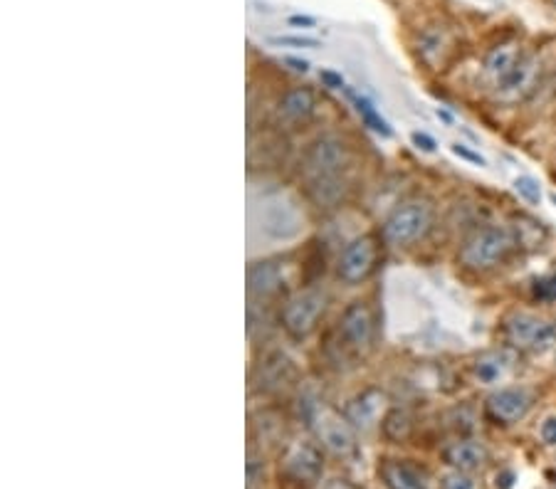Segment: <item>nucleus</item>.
Instances as JSON below:
<instances>
[{"instance_id": "obj_28", "label": "nucleus", "mask_w": 556, "mask_h": 489, "mask_svg": "<svg viewBox=\"0 0 556 489\" xmlns=\"http://www.w3.org/2000/svg\"><path fill=\"white\" fill-rule=\"evenodd\" d=\"M450 151H453L455 156H458V159H463V161H468V163H472V166H487V161L482 159L480 154H477V151H472L470 146H465V144H453L450 146Z\"/></svg>"}, {"instance_id": "obj_35", "label": "nucleus", "mask_w": 556, "mask_h": 489, "mask_svg": "<svg viewBox=\"0 0 556 489\" xmlns=\"http://www.w3.org/2000/svg\"><path fill=\"white\" fill-rule=\"evenodd\" d=\"M435 114H438V119H443V122H448V124L453 122V117H450V114L445 112V109H440V107H438V112H435Z\"/></svg>"}, {"instance_id": "obj_25", "label": "nucleus", "mask_w": 556, "mask_h": 489, "mask_svg": "<svg viewBox=\"0 0 556 489\" xmlns=\"http://www.w3.org/2000/svg\"><path fill=\"white\" fill-rule=\"evenodd\" d=\"M514 191L522 201H527L529 205H539L542 203V186H539L537 178L532 176H519L514 178Z\"/></svg>"}, {"instance_id": "obj_36", "label": "nucleus", "mask_w": 556, "mask_h": 489, "mask_svg": "<svg viewBox=\"0 0 556 489\" xmlns=\"http://www.w3.org/2000/svg\"><path fill=\"white\" fill-rule=\"evenodd\" d=\"M552 203L556 205V193H552Z\"/></svg>"}, {"instance_id": "obj_5", "label": "nucleus", "mask_w": 556, "mask_h": 489, "mask_svg": "<svg viewBox=\"0 0 556 489\" xmlns=\"http://www.w3.org/2000/svg\"><path fill=\"white\" fill-rule=\"evenodd\" d=\"M307 420L314 428V433H317L319 443H322L329 452H334V455L339 457L354 455L356 438L349 420L342 418L339 413H334V410L322 408L319 403H314L312 410H309Z\"/></svg>"}, {"instance_id": "obj_22", "label": "nucleus", "mask_w": 556, "mask_h": 489, "mask_svg": "<svg viewBox=\"0 0 556 489\" xmlns=\"http://www.w3.org/2000/svg\"><path fill=\"white\" fill-rule=\"evenodd\" d=\"M381 430H384L386 438L393 440V443H403V440H406L413 430L411 413H408L406 408L388 410V413L384 415V420H381Z\"/></svg>"}, {"instance_id": "obj_1", "label": "nucleus", "mask_w": 556, "mask_h": 489, "mask_svg": "<svg viewBox=\"0 0 556 489\" xmlns=\"http://www.w3.org/2000/svg\"><path fill=\"white\" fill-rule=\"evenodd\" d=\"M517 245L519 240L512 228L485 225V228H477L460 247V262L475 272L495 270V267L505 265L510 260Z\"/></svg>"}, {"instance_id": "obj_3", "label": "nucleus", "mask_w": 556, "mask_h": 489, "mask_svg": "<svg viewBox=\"0 0 556 489\" xmlns=\"http://www.w3.org/2000/svg\"><path fill=\"white\" fill-rule=\"evenodd\" d=\"M433 228V205L428 201H406L386 218L384 240L388 245L408 247L423 240Z\"/></svg>"}, {"instance_id": "obj_26", "label": "nucleus", "mask_w": 556, "mask_h": 489, "mask_svg": "<svg viewBox=\"0 0 556 489\" xmlns=\"http://www.w3.org/2000/svg\"><path fill=\"white\" fill-rule=\"evenodd\" d=\"M270 45L295 47V50H317L322 42L317 38H307V35H277V38H270Z\"/></svg>"}, {"instance_id": "obj_21", "label": "nucleus", "mask_w": 556, "mask_h": 489, "mask_svg": "<svg viewBox=\"0 0 556 489\" xmlns=\"http://www.w3.org/2000/svg\"><path fill=\"white\" fill-rule=\"evenodd\" d=\"M344 178H319V181H309V196L319 208H332L344 198Z\"/></svg>"}, {"instance_id": "obj_23", "label": "nucleus", "mask_w": 556, "mask_h": 489, "mask_svg": "<svg viewBox=\"0 0 556 489\" xmlns=\"http://www.w3.org/2000/svg\"><path fill=\"white\" fill-rule=\"evenodd\" d=\"M349 97H351V102L356 104V112L364 117V122L371 126V129L376 131V134H381V136H391V126H388L384 119L379 117V112L374 109V104L369 102L366 97H359V94H354V92H349Z\"/></svg>"}, {"instance_id": "obj_8", "label": "nucleus", "mask_w": 556, "mask_h": 489, "mask_svg": "<svg viewBox=\"0 0 556 489\" xmlns=\"http://www.w3.org/2000/svg\"><path fill=\"white\" fill-rule=\"evenodd\" d=\"M260 228L275 240H292L300 235L302 218L297 208L280 193L265 196L260 203Z\"/></svg>"}, {"instance_id": "obj_34", "label": "nucleus", "mask_w": 556, "mask_h": 489, "mask_svg": "<svg viewBox=\"0 0 556 489\" xmlns=\"http://www.w3.org/2000/svg\"><path fill=\"white\" fill-rule=\"evenodd\" d=\"M290 25H314V18H307V15H292Z\"/></svg>"}, {"instance_id": "obj_12", "label": "nucleus", "mask_w": 556, "mask_h": 489, "mask_svg": "<svg viewBox=\"0 0 556 489\" xmlns=\"http://www.w3.org/2000/svg\"><path fill=\"white\" fill-rule=\"evenodd\" d=\"M384 408H386V393L381 391V388L371 386L346 403L344 418L349 420L354 430L369 433V430H374L376 425L381 423V413H384Z\"/></svg>"}, {"instance_id": "obj_19", "label": "nucleus", "mask_w": 556, "mask_h": 489, "mask_svg": "<svg viewBox=\"0 0 556 489\" xmlns=\"http://www.w3.org/2000/svg\"><path fill=\"white\" fill-rule=\"evenodd\" d=\"M314 109H317V97H314V92L309 87L290 89V92L282 94L280 104H277L280 117L292 124L307 122V119L314 114Z\"/></svg>"}, {"instance_id": "obj_29", "label": "nucleus", "mask_w": 556, "mask_h": 489, "mask_svg": "<svg viewBox=\"0 0 556 489\" xmlns=\"http://www.w3.org/2000/svg\"><path fill=\"white\" fill-rule=\"evenodd\" d=\"M411 141H413V146H416V149L426 151V154H433V151L438 149V144H435V139H433V136H428L426 131H413V134H411Z\"/></svg>"}, {"instance_id": "obj_7", "label": "nucleus", "mask_w": 556, "mask_h": 489, "mask_svg": "<svg viewBox=\"0 0 556 489\" xmlns=\"http://www.w3.org/2000/svg\"><path fill=\"white\" fill-rule=\"evenodd\" d=\"M349 154L346 146L337 136H319L304 154L302 171L309 181H319V178H337L342 176Z\"/></svg>"}, {"instance_id": "obj_9", "label": "nucleus", "mask_w": 556, "mask_h": 489, "mask_svg": "<svg viewBox=\"0 0 556 489\" xmlns=\"http://www.w3.org/2000/svg\"><path fill=\"white\" fill-rule=\"evenodd\" d=\"M532 408H534V393L524 386L497 388L495 393H490V398H487L485 403L487 415L500 425L519 423V420L527 418Z\"/></svg>"}, {"instance_id": "obj_30", "label": "nucleus", "mask_w": 556, "mask_h": 489, "mask_svg": "<svg viewBox=\"0 0 556 489\" xmlns=\"http://www.w3.org/2000/svg\"><path fill=\"white\" fill-rule=\"evenodd\" d=\"M534 294L539 299H556V275L539 280L537 287H534Z\"/></svg>"}, {"instance_id": "obj_11", "label": "nucleus", "mask_w": 556, "mask_h": 489, "mask_svg": "<svg viewBox=\"0 0 556 489\" xmlns=\"http://www.w3.org/2000/svg\"><path fill=\"white\" fill-rule=\"evenodd\" d=\"M339 334H342L344 344L354 351H366L374 341V314H371L369 304L351 302L344 309L342 322H339Z\"/></svg>"}, {"instance_id": "obj_13", "label": "nucleus", "mask_w": 556, "mask_h": 489, "mask_svg": "<svg viewBox=\"0 0 556 489\" xmlns=\"http://www.w3.org/2000/svg\"><path fill=\"white\" fill-rule=\"evenodd\" d=\"M282 470L290 480L300 482V485H314L322 477V452L309 443H297L287 450Z\"/></svg>"}, {"instance_id": "obj_2", "label": "nucleus", "mask_w": 556, "mask_h": 489, "mask_svg": "<svg viewBox=\"0 0 556 489\" xmlns=\"http://www.w3.org/2000/svg\"><path fill=\"white\" fill-rule=\"evenodd\" d=\"M507 346L524 354H542L556 349V322L529 312H514L502 324Z\"/></svg>"}, {"instance_id": "obj_4", "label": "nucleus", "mask_w": 556, "mask_h": 489, "mask_svg": "<svg viewBox=\"0 0 556 489\" xmlns=\"http://www.w3.org/2000/svg\"><path fill=\"white\" fill-rule=\"evenodd\" d=\"M324 309H327V294L322 289H302L292 294L282 307V326L292 339H304L317 329Z\"/></svg>"}, {"instance_id": "obj_33", "label": "nucleus", "mask_w": 556, "mask_h": 489, "mask_svg": "<svg viewBox=\"0 0 556 489\" xmlns=\"http://www.w3.org/2000/svg\"><path fill=\"white\" fill-rule=\"evenodd\" d=\"M287 65L295 67L297 72H307V70H309V62H304V60H295V57H287Z\"/></svg>"}, {"instance_id": "obj_27", "label": "nucleus", "mask_w": 556, "mask_h": 489, "mask_svg": "<svg viewBox=\"0 0 556 489\" xmlns=\"http://www.w3.org/2000/svg\"><path fill=\"white\" fill-rule=\"evenodd\" d=\"M440 489H477V482L472 480L468 472L453 470L440 480Z\"/></svg>"}, {"instance_id": "obj_16", "label": "nucleus", "mask_w": 556, "mask_h": 489, "mask_svg": "<svg viewBox=\"0 0 556 489\" xmlns=\"http://www.w3.org/2000/svg\"><path fill=\"white\" fill-rule=\"evenodd\" d=\"M522 57H524V52H522V47L517 45V42H502V45L492 47V50L487 52L482 70H485L487 80H490L497 87V84L505 80V77L510 75L514 67L519 65V60H522Z\"/></svg>"}, {"instance_id": "obj_18", "label": "nucleus", "mask_w": 556, "mask_h": 489, "mask_svg": "<svg viewBox=\"0 0 556 489\" xmlns=\"http://www.w3.org/2000/svg\"><path fill=\"white\" fill-rule=\"evenodd\" d=\"M282 282H285V270H282L280 262L275 260L255 262V265L248 270L250 292L260 299H267L272 297V294L280 292Z\"/></svg>"}, {"instance_id": "obj_37", "label": "nucleus", "mask_w": 556, "mask_h": 489, "mask_svg": "<svg viewBox=\"0 0 556 489\" xmlns=\"http://www.w3.org/2000/svg\"><path fill=\"white\" fill-rule=\"evenodd\" d=\"M554 8H556V0H554Z\"/></svg>"}, {"instance_id": "obj_24", "label": "nucleus", "mask_w": 556, "mask_h": 489, "mask_svg": "<svg viewBox=\"0 0 556 489\" xmlns=\"http://www.w3.org/2000/svg\"><path fill=\"white\" fill-rule=\"evenodd\" d=\"M448 45H450L448 33H445L443 28H440V30L435 28V30H428V33L423 35L421 52H423V57H426L428 62H433V52H435V55L443 57V52L448 50Z\"/></svg>"}, {"instance_id": "obj_15", "label": "nucleus", "mask_w": 556, "mask_h": 489, "mask_svg": "<svg viewBox=\"0 0 556 489\" xmlns=\"http://www.w3.org/2000/svg\"><path fill=\"white\" fill-rule=\"evenodd\" d=\"M514 349H490L472 361V376L485 386H497L507 381L514 371Z\"/></svg>"}, {"instance_id": "obj_31", "label": "nucleus", "mask_w": 556, "mask_h": 489, "mask_svg": "<svg viewBox=\"0 0 556 489\" xmlns=\"http://www.w3.org/2000/svg\"><path fill=\"white\" fill-rule=\"evenodd\" d=\"M539 435H542V440L547 445H556V415H549V418L544 420L542 428H539Z\"/></svg>"}, {"instance_id": "obj_17", "label": "nucleus", "mask_w": 556, "mask_h": 489, "mask_svg": "<svg viewBox=\"0 0 556 489\" xmlns=\"http://www.w3.org/2000/svg\"><path fill=\"white\" fill-rule=\"evenodd\" d=\"M445 462H448L453 470L460 472H475L480 467H485L487 462V448L477 440H458V443H450L448 448L443 450Z\"/></svg>"}, {"instance_id": "obj_6", "label": "nucleus", "mask_w": 556, "mask_h": 489, "mask_svg": "<svg viewBox=\"0 0 556 489\" xmlns=\"http://www.w3.org/2000/svg\"><path fill=\"white\" fill-rule=\"evenodd\" d=\"M379 260V243L374 235H361L344 245L337 260V275L346 285H361L371 277Z\"/></svg>"}, {"instance_id": "obj_10", "label": "nucleus", "mask_w": 556, "mask_h": 489, "mask_svg": "<svg viewBox=\"0 0 556 489\" xmlns=\"http://www.w3.org/2000/svg\"><path fill=\"white\" fill-rule=\"evenodd\" d=\"M542 62L537 55H524L510 75L495 87V99L502 104H519L537 89Z\"/></svg>"}, {"instance_id": "obj_32", "label": "nucleus", "mask_w": 556, "mask_h": 489, "mask_svg": "<svg viewBox=\"0 0 556 489\" xmlns=\"http://www.w3.org/2000/svg\"><path fill=\"white\" fill-rule=\"evenodd\" d=\"M322 77L327 80L332 87H344V80H342V75H334V72H322Z\"/></svg>"}, {"instance_id": "obj_14", "label": "nucleus", "mask_w": 556, "mask_h": 489, "mask_svg": "<svg viewBox=\"0 0 556 489\" xmlns=\"http://www.w3.org/2000/svg\"><path fill=\"white\" fill-rule=\"evenodd\" d=\"M295 376H297V368L292 364L290 356L282 354V351H272V354H267L265 359L257 364L255 383L260 391L277 393L282 391V388L290 386V383L295 381Z\"/></svg>"}, {"instance_id": "obj_20", "label": "nucleus", "mask_w": 556, "mask_h": 489, "mask_svg": "<svg viewBox=\"0 0 556 489\" xmlns=\"http://www.w3.org/2000/svg\"><path fill=\"white\" fill-rule=\"evenodd\" d=\"M381 480L386 482L388 489H428L426 477L418 467L398 460H388L381 465Z\"/></svg>"}]
</instances>
